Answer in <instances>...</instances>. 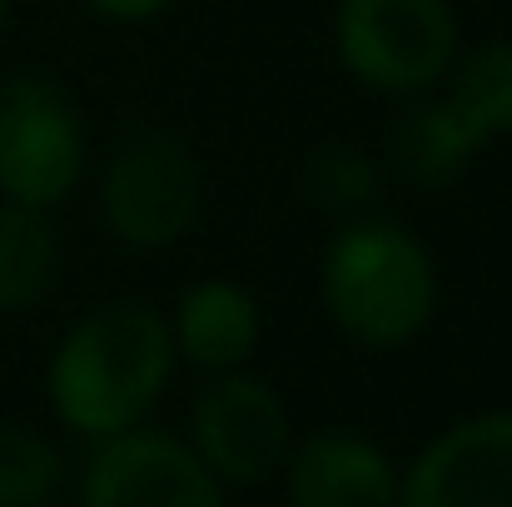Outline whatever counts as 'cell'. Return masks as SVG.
Listing matches in <instances>:
<instances>
[{
  "instance_id": "obj_1",
  "label": "cell",
  "mask_w": 512,
  "mask_h": 507,
  "mask_svg": "<svg viewBox=\"0 0 512 507\" xmlns=\"http://www.w3.org/2000/svg\"><path fill=\"white\" fill-rule=\"evenodd\" d=\"M170 319L140 299L90 309L55 343L45 393L55 418L80 438H115L145 423L174 373Z\"/></svg>"
},
{
  "instance_id": "obj_2",
  "label": "cell",
  "mask_w": 512,
  "mask_h": 507,
  "mask_svg": "<svg viewBox=\"0 0 512 507\" xmlns=\"http://www.w3.org/2000/svg\"><path fill=\"white\" fill-rule=\"evenodd\" d=\"M319 294L363 348H403L438 314V264L398 219H348L324 249Z\"/></svg>"
},
{
  "instance_id": "obj_3",
  "label": "cell",
  "mask_w": 512,
  "mask_h": 507,
  "mask_svg": "<svg viewBox=\"0 0 512 507\" xmlns=\"http://www.w3.org/2000/svg\"><path fill=\"white\" fill-rule=\"evenodd\" d=\"M334 50L358 85L413 100L448 80L458 15L448 0H339Z\"/></svg>"
},
{
  "instance_id": "obj_4",
  "label": "cell",
  "mask_w": 512,
  "mask_h": 507,
  "mask_svg": "<svg viewBox=\"0 0 512 507\" xmlns=\"http://www.w3.org/2000/svg\"><path fill=\"white\" fill-rule=\"evenodd\" d=\"M85 174V120L45 75L0 85V194L10 204L55 209Z\"/></svg>"
},
{
  "instance_id": "obj_5",
  "label": "cell",
  "mask_w": 512,
  "mask_h": 507,
  "mask_svg": "<svg viewBox=\"0 0 512 507\" xmlns=\"http://www.w3.org/2000/svg\"><path fill=\"white\" fill-rule=\"evenodd\" d=\"M199 194L204 189H199V165L189 145L165 130H145V135H130L110 155L100 209H105V224L120 234V244L155 254L194 229Z\"/></svg>"
},
{
  "instance_id": "obj_6",
  "label": "cell",
  "mask_w": 512,
  "mask_h": 507,
  "mask_svg": "<svg viewBox=\"0 0 512 507\" xmlns=\"http://www.w3.org/2000/svg\"><path fill=\"white\" fill-rule=\"evenodd\" d=\"M189 448L219 483H264L284 473L294 428L284 398L249 373H214V383L194 398Z\"/></svg>"
},
{
  "instance_id": "obj_7",
  "label": "cell",
  "mask_w": 512,
  "mask_h": 507,
  "mask_svg": "<svg viewBox=\"0 0 512 507\" xmlns=\"http://www.w3.org/2000/svg\"><path fill=\"white\" fill-rule=\"evenodd\" d=\"M80 507H224V483L189 443L130 428L95 443L80 478Z\"/></svg>"
},
{
  "instance_id": "obj_8",
  "label": "cell",
  "mask_w": 512,
  "mask_h": 507,
  "mask_svg": "<svg viewBox=\"0 0 512 507\" xmlns=\"http://www.w3.org/2000/svg\"><path fill=\"white\" fill-rule=\"evenodd\" d=\"M398 507H512L508 408L443 428L398 473Z\"/></svg>"
},
{
  "instance_id": "obj_9",
  "label": "cell",
  "mask_w": 512,
  "mask_h": 507,
  "mask_svg": "<svg viewBox=\"0 0 512 507\" xmlns=\"http://www.w3.org/2000/svg\"><path fill=\"white\" fill-rule=\"evenodd\" d=\"M289 507H398L393 458L348 428H324L289 448Z\"/></svg>"
},
{
  "instance_id": "obj_10",
  "label": "cell",
  "mask_w": 512,
  "mask_h": 507,
  "mask_svg": "<svg viewBox=\"0 0 512 507\" xmlns=\"http://www.w3.org/2000/svg\"><path fill=\"white\" fill-rule=\"evenodd\" d=\"M174 353H184L204 373H234L259 353L264 314L259 299L234 279H199L179 294V309L170 319Z\"/></svg>"
},
{
  "instance_id": "obj_11",
  "label": "cell",
  "mask_w": 512,
  "mask_h": 507,
  "mask_svg": "<svg viewBox=\"0 0 512 507\" xmlns=\"http://www.w3.org/2000/svg\"><path fill=\"white\" fill-rule=\"evenodd\" d=\"M488 145V135L448 100H423L413 95V105L398 115L393 125V165L408 184L418 189H443L453 184L463 169L473 165V155Z\"/></svg>"
},
{
  "instance_id": "obj_12",
  "label": "cell",
  "mask_w": 512,
  "mask_h": 507,
  "mask_svg": "<svg viewBox=\"0 0 512 507\" xmlns=\"http://www.w3.org/2000/svg\"><path fill=\"white\" fill-rule=\"evenodd\" d=\"M55 224L50 209L30 204H0V314H25L45 299L55 279Z\"/></svg>"
},
{
  "instance_id": "obj_13",
  "label": "cell",
  "mask_w": 512,
  "mask_h": 507,
  "mask_svg": "<svg viewBox=\"0 0 512 507\" xmlns=\"http://www.w3.org/2000/svg\"><path fill=\"white\" fill-rule=\"evenodd\" d=\"M448 100L488 135H512V40H488L453 60Z\"/></svg>"
},
{
  "instance_id": "obj_14",
  "label": "cell",
  "mask_w": 512,
  "mask_h": 507,
  "mask_svg": "<svg viewBox=\"0 0 512 507\" xmlns=\"http://www.w3.org/2000/svg\"><path fill=\"white\" fill-rule=\"evenodd\" d=\"M65 483V458L30 428H0V507H45Z\"/></svg>"
},
{
  "instance_id": "obj_15",
  "label": "cell",
  "mask_w": 512,
  "mask_h": 507,
  "mask_svg": "<svg viewBox=\"0 0 512 507\" xmlns=\"http://www.w3.org/2000/svg\"><path fill=\"white\" fill-rule=\"evenodd\" d=\"M304 189L309 199L324 209V214H339V219H353L373 204L378 194V169L363 150L353 145H324L314 150V160L304 165Z\"/></svg>"
},
{
  "instance_id": "obj_16",
  "label": "cell",
  "mask_w": 512,
  "mask_h": 507,
  "mask_svg": "<svg viewBox=\"0 0 512 507\" xmlns=\"http://www.w3.org/2000/svg\"><path fill=\"white\" fill-rule=\"evenodd\" d=\"M95 15H105V20H115V25H145V20H155V15H165L174 0H85Z\"/></svg>"
},
{
  "instance_id": "obj_17",
  "label": "cell",
  "mask_w": 512,
  "mask_h": 507,
  "mask_svg": "<svg viewBox=\"0 0 512 507\" xmlns=\"http://www.w3.org/2000/svg\"><path fill=\"white\" fill-rule=\"evenodd\" d=\"M5 15H10V0H0V30H5Z\"/></svg>"
}]
</instances>
